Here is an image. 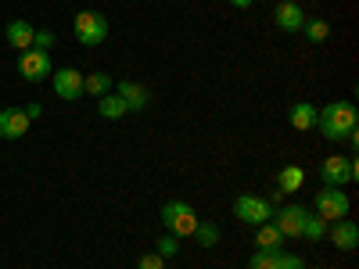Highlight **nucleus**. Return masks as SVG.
<instances>
[{
	"label": "nucleus",
	"mask_w": 359,
	"mask_h": 269,
	"mask_svg": "<svg viewBox=\"0 0 359 269\" xmlns=\"http://www.w3.org/2000/svg\"><path fill=\"white\" fill-rule=\"evenodd\" d=\"M316 130L323 140L331 144H341L352 130H359V115H355V104L352 101H331L316 111Z\"/></svg>",
	"instance_id": "1"
},
{
	"label": "nucleus",
	"mask_w": 359,
	"mask_h": 269,
	"mask_svg": "<svg viewBox=\"0 0 359 269\" xmlns=\"http://www.w3.org/2000/svg\"><path fill=\"white\" fill-rule=\"evenodd\" d=\"M348 208H352V201H348L345 187H320V191L313 194V212H316L323 223L348 219Z\"/></svg>",
	"instance_id": "2"
},
{
	"label": "nucleus",
	"mask_w": 359,
	"mask_h": 269,
	"mask_svg": "<svg viewBox=\"0 0 359 269\" xmlns=\"http://www.w3.org/2000/svg\"><path fill=\"white\" fill-rule=\"evenodd\" d=\"M320 179L323 187H345V184H355L359 179V158L355 155H331L320 162Z\"/></svg>",
	"instance_id": "3"
},
{
	"label": "nucleus",
	"mask_w": 359,
	"mask_h": 269,
	"mask_svg": "<svg viewBox=\"0 0 359 269\" xmlns=\"http://www.w3.org/2000/svg\"><path fill=\"white\" fill-rule=\"evenodd\" d=\"M162 223H165V233H172V237H191L201 219L187 201H165L162 205Z\"/></svg>",
	"instance_id": "4"
},
{
	"label": "nucleus",
	"mask_w": 359,
	"mask_h": 269,
	"mask_svg": "<svg viewBox=\"0 0 359 269\" xmlns=\"http://www.w3.org/2000/svg\"><path fill=\"white\" fill-rule=\"evenodd\" d=\"M72 33L83 47H101L108 40V18L101 11H79L72 22Z\"/></svg>",
	"instance_id": "5"
},
{
	"label": "nucleus",
	"mask_w": 359,
	"mask_h": 269,
	"mask_svg": "<svg viewBox=\"0 0 359 269\" xmlns=\"http://www.w3.org/2000/svg\"><path fill=\"white\" fill-rule=\"evenodd\" d=\"M273 212H277V208L269 205L266 198H259V194H237V198H233V216L241 219V223L262 226V223L273 219Z\"/></svg>",
	"instance_id": "6"
},
{
	"label": "nucleus",
	"mask_w": 359,
	"mask_h": 269,
	"mask_svg": "<svg viewBox=\"0 0 359 269\" xmlns=\"http://www.w3.org/2000/svg\"><path fill=\"white\" fill-rule=\"evenodd\" d=\"M50 54L47 50H36V47H29V50H22L18 54V76L25 79V83H43V79H50Z\"/></svg>",
	"instance_id": "7"
},
{
	"label": "nucleus",
	"mask_w": 359,
	"mask_h": 269,
	"mask_svg": "<svg viewBox=\"0 0 359 269\" xmlns=\"http://www.w3.org/2000/svg\"><path fill=\"white\" fill-rule=\"evenodd\" d=\"M306 216H309L306 205H284V208H277V212H273V219H269V223H273L280 230V237L287 241V237H302Z\"/></svg>",
	"instance_id": "8"
},
{
	"label": "nucleus",
	"mask_w": 359,
	"mask_h": 269,
	"mask_svg": "<svg viewBox=\"0 0 359 269\" xmlns=\"http://www.w3.org/2000/svg\"><path fill=\"white\" fill-rule=\"evenodd\" d=\"M50 86L62 101H79L83 97V76L79 69H54L50 72Z\"/></svg>",
	"instance_id": "9"
},
{
	"label": "nucleus",
	"mask_w": 359,
	"mask_h": 269,
	"mask_svg": "<svg viewBox=\"0 0 359 269\" xmlns=\"http://www.w3.org/2000/svg\"><path fill=\"white\" fill-rule=\"evenodd\" d=\"M306 8L302 4H294V0H280L277 11H273V22L280 33H302V25H306Z\"/></svg>",
	"instance_id": "10"
},
{
	"label": "nucleus",
	"mask_w": 359,
	"mask_h": 269,
	"mask_svg": "<svg viewBox=\"0 0 359 269\" xmlns=\"http://www.w3.org/2000/svg\"><path fill=\"white\" fill-rule=\"evenodd\" d=\"M327 237L338 251H355L359 248V226L352 219H338V223H327Z\"/></svg>",
	"instance_id": "11"
},
{
	"label": "nucleus",
	"mask_w": 359,
	"mask_h": 269,
	"mask_svg": "<svg viewBox=\"0 0 359 269\" xmlns=\"http://www.w3.org/2000/svg\"><path fill=\"white\" fill-rule=\"evenodd\" d=\"M29 126H33V123H29V115L22 108H0V137H4V140L25 137Z\"/></svg>",
	"instance_id": "12"
},
{
	"label": "nucleus",
	"mask_w": 359,
	"mask_h": 269,
	"mask_svg": "<svg viewBox=\"0 0 359 269\" xmlns=\"http://www.w3.org/2000/svg\"><path fill=\"white\" fill-rule=\"evenodd\" d=\"M115 94L123 97L126 111H144V108H147V101H151L147 86H140V83H133V79H118V83H115Z\"/></svg>",
	"instance_id": "13"
},
{
	"label": "nucleus",
	"mask_w": 359,
	"mask_h": 269,
	"mask_svg": "<svg viewBox=\"0 0 359 269\" xmlns=\"http://www.w3.org/2000/svg\"><path fill=\"white\" fill-rule=\"evenodd\" d=\"M33 36H36V25L33 22H8V29H4V40H8V47L11 50H29V47H33Z\"/></svg>",
	"instance_id": "14"
},
{
	"label": "nucleus",
	"mask_w": 359,
	"mask_h": 269,
	"mask_svg": "<svg viewBox=\"0 0 359 269\" xmlns=\"http://www.w3.org/2000/svg\"><path fill=\"white\" fill-rule=\"evenodd\" d=\"M316 104H309V101H294L291 108H287V123L298 130V133H309V130H316Z\"/></svg>",
	"instance_id": "15"
},
{
	"label": "nucleus",
	"mask_w": 359,
	"mask_h": 269,
	"mask_svg": "<svg viewBox=\"0 0 359 269\" xmlns=\"http://www.w3.org/2000/svg\"><path fill=\"white\" fill-rule=\"evenodd\" d=\"M302 184H306V169L302 165H280V172H277V191L280 194H294Z\"/></svg>",
	"instance_id": "16"
},
{
	"label": "nucleus",
	"mask_w": 359,
	"mask_h": 269,
	"mask_svg": "<svg viewBox=\"0 0 359 269\" xmlns=\"http://www.w3.org/2000/svg\"><path fill=\"white\" fill-rule=\"evenodd\" d=\"M255 248H259V251H280V248H284V237H280V230H277L273 223H262V226H255Z\"/></svg>",
	"instance_id": "17"
},
{
	"label": "nucleus",
	"mask_w": 359,
	"mask_h": 269,
	"mask_svg": "<svg viewBox=\"0 0 359 269\" xmlns=\"http://www.w3.org/2000/svg\"><path fill=\"white\" fill-rule=\"evenodd\" d=\"M97 115L108 118V123H118V118L130 115V111H126V104H123L118 94H104V97H97Z\"/></svg>",
	"instance_id": "18"
},
{
	"label": "nucleus",
	"mask_w": 359,
	"mask_h": 269,
	"mask_svg": "<svg viewBox=\"0 0 359 269\" xmlns=\"http://www.w3.org/2000/svg\"><path fill=\"white\" fill-rule=\"evenodd\" d=\"M111 86H115V79H111L108 72H90V76H83V94L104 97V94H111Z\"/></svg>",
	"instance_id": "19"
},
{
	"label": "nucleus",
	"mask_w": 359,
	"mask_h": 269,
	"mask_svg": "<svg viewBox=\"0 0 359 269\" xmlns=\"http://www.w3.org/2000/svg\"><path fill=\"white\" fill-rule=\"evenodd\" d=\"M302 36L309 43H327V36H331V22H327V18H306Z\"/></svg>",
	"instance_id": "20"
},
{
	"label": "nucleus",
	"mask_w": 359,
	"mask_h": 269,
	"mask_svg": "<svg viewBox=\"0 0 359 269\" xmlns=\"http://www.w3.org/2000/svg\"><path fill=\"white\" fill-rule=\"evenodd\" d=\"M191 237H194L201 248H216V244H219V226H216V223H198Z\"/></svg>",
	"instance_id": "21"
},
{
	"label": "nucleus",
	"mask_w": 359,
	"mask_h": 269,
	"mask_svg": "<svg viewBox=\"0 0 359 269\" xmlns=\"http://www.w3.org/2000/svg\"><path fill=\"white\" fill-rule=\"evenodd\" d=\"M302 237H306V241H323V237H327V223L316 212H309L306 216V226H302Z\"/></svg>",
	"instance_id": "22"
},
{
	"label": "nucleus",
	"mask_w": 359,
	"mask_h": 269,
	"mask_svg": "<svg viewBox=\"0 0 359 269\" xmlns=\"http://www.w3.org/2000/svg\"><path fill=\"white\" fill-rule=\"evenodd\" d=\"M155 251H158L162 258H176V255H180V237L162 233V237H158V244H155Z\"/></svg>",
	"instance_id": "23"
},
{
	"label": "nucleus",
	"mask_w": 359,
	"mask_h": 269,
	"mask_svg": "<svg viewBox=\"0 0 359 269\" xmlns=\"http://www.w3.org/2000/svg\"><path fill=\"white\" fill-rule=\"evenodd\" d=\"M248 269H277V251H255L248 258Z\"/></svg>",
	"instance_id": "24"
},
{
	"label": "nucleus",
	"mask_w": 359,
	"mask_h": 269,
	"mask_svg": "<svg viewBox=\"0 0 359 269\" xmlns=\"http://www.w3.org/2000/svg\"><path fill=\"white\" fill-rule=\"evenodd\" d=\"M54 43H57L54 29H36V36H33V47H36V50H50Z\"/></svg>",
	"instance_id": "25"
},
{
	"label": "nucleus",
	"mask_w": 359,
	"mask_h": 269,
	"mask_svg": "<svg viewBox=\"0 0 359 269\" xmlns=\"http://www.w3.org/2000/svg\"><path fill=\"white\" fill-rule=\"evenodd\" d=\"M277 269H306V262L291 251H277Z\"/></svg>",
	"instance_id": "26"
},
{
	"label": "nucleus",
	"mask_w": 359,
	"mask_h": 269,
	"mask_svg": "<svg viewBox=\"0 0 359 269\" xmlns=\"http://www.w3.org/2000/svg\"><path fill=\"white\" fill-rule=\"evenodd\" d=\"M137 269H165V258H162L158 251H151V255H144V258L137 262Z\"/></svg>",
	"instance_id": "27"
},
{
	"label": "nucleus",
	"mask_w": 359,
	"mask_h": 269,
	"mask_svg": "<svg viewBox=\"0 0 359 269\" xmlns=\"http://www.w3.org/2000/svg\"><path fill=\"white\" fill-rule=\"evenodd\" d=\"M22 111H25V115H29V123H36V118H40V115H43V104H36V101H33V104H25V108H22Z\"/></svg>",
	"instance_id": "28"
},
{
	"label": "nucleus",
	"mask_w": 359,
	"mask_h": 269,
	"mask_svg": "<svg viewBox=\"0 0 359 269\" xmlns=\"http://www.w3.org/2000/svg\"><path fill=\"white\" fill-rule=\"evenodd\" d=\"M230 4H233L237 11H245V8H252V0H230Z\"/></svg>",
	"instance_id": "29"
},
{
	"label": "nucleus",
	"mask_w": 359,
	"mask_h": 269,
	"mask_svg": "<svg viewBox=\"0 0 359 269\" xmlns=\"http://www.w3.org/2000/svg\"><path fill=\"white\" fill-rule=\"evenodd\" d=\"M313 269H323V265H313Z\"/></svg>",
	"instance_id": "30"
}]
</instances>
